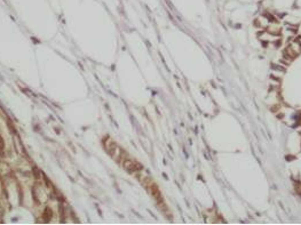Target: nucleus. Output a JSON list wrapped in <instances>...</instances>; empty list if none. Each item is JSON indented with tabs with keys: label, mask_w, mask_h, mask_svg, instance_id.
I'll use <instances>...</instances> for the list:
<instances>
[{
	"label": "nucleus",
	"mask_w": 301,
	"mask_h": 225,
	"mask_svg": "<svg viewBox=\"0 0 301 225\" xmlns=\"http://www.w3.org/2000/svg\"><path fill=\"white\" fill-rule=\"evenodd\" d=\"M124 168L128 171V173H137V171H140L139 169H141V166L139 165L137 162L135 161H132V160H124Z\"/></svg>",
	"instance_id": "1"
}]
</instances>
